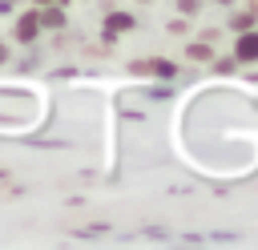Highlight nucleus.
<instances>
[{"label": "nucleus", "instance_id": "nucleus-1", "mask_svg": "<svg viewBox=\"0 0 258 250\" xmlns=\"http://www.w3.org/2000/svg\"><path fill=\"white\" fill-rule=\"evenodd\" d=\"M238 56H258V32L242 36V44H238Z\"/></svg>", "mask_w": 258, "mask_h": 250}]
</instances>
